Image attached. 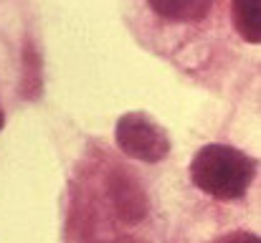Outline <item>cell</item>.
I'll return each mask as SVG.
<instances>
[{"mask_svg":"<svg viewBox=\"0 0 261 243\" xmlns=\"http://www.w3.org/2000/svg\"><path fill=\"white\" fill-rule=\"evenodd\" d=\"M254 170L256 165L249 155L228 145H205L190 162L195 187L221 200L241 198L254 180Z\"/></svg>","mask_w":261,"mask_h":243,"instance_id":"6da1fadb","label":"cell"},{"mask_svg":"<svg viewBox=\"0 0 261 243\" xmlns=\"http://www.w3.org/2000/svg\"><path fill=\"white\" fill-rule=\"evenodd\" d=\"M114 140L127 157L140 162H160L170 150L165 129L142 112L124 114L114 127Z\"/></svg>","mask_w":261,"mask_h":243,"instance_id":"7a4b0ae2","label":"cell"},{"mask_svg":"<svg viewBox=\"0 0 261 243\" xmlns=\"http://www.w3.org/2000/svg\"><path fill=\"white\" fill-rule=\"evenodd\" d=\"M147 3L158 15L168 20H177V23L200 20L213 8V0H147Z\"/></svg>","mask_w":261,"mask_h":243,"instance_id":"3957f363","label":"cell"},{"mask_svg":"<svg viewBox=\"0 0 261 243\" xmlns=\"http://www.w3.org/2000/svg\"><path fill=\"white\" fill-rule=\"evenodd\" d=\"M233 28L249 41L261 43V0H233Z\"/></svg>","mask_w":261,"mask_h":243,"instance_id":"277c9868","label":"cell"},{"mask_svg":"<svg viewBox=\"0 0 261 243\" xmlns=\"http://www.w3.org/2000/svg\"><path fill=\"white\" fill-rule=\"evenodd\" d=\"M218 243H261L259 236H254V233H228V236H223Z\"/></svg>","mask_w":261,"mask_h":243,"instance_id":"5b68a950","label":"cell"},{"mask_svg":"<svg viewBox=\"0 0 261 243\" xmlns=\"http://www.w3.org/2000/svg\"><path fill=\"white\" fill-rule=\"evenodd\" d=\"M3 124H5V117H3V109H0V129H3Z\"/></svg>","mask_w":261,"mask_h":243,"instance_id":"8992f818","label":"cell"}]
</instances>
